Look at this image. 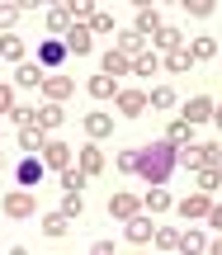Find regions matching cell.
I'll return each instance as SVG.
<instances>
[{
    "instance_id": "6da1fadb",
    "label": "cell",
    "mask_w": 222,
    "mask_h": 255,
    "mask_svg": "<svg viewBox=\"0 0 222 255\" xmlns=\"http://www.w3.org/2000/svg\"><path fill=\"white\" fill-rule=\"evenodd\" d=\"M175 161H180V146H170L166 137H161V142H151V146H142V151H137V175H142V180H151V189H156V184L170 180Z\"/></svg>"
},
{
    "instance_id": "7a4b0ae2",
    "label": "cell",
    "mask_w": 222,
    "mask_h": 255,
    "mask_svg": "<svg viewBox=\"0 0 222 255\" xmlns=\"http://www.w3.org/2000/svg\"><path fill=\"white\" fill-rule=\"evenodd\" d=\"M0 208H5V218H33V213H38V199L28 189H19V194H5Z\"/></svg>"
},
{
    "instance_id": "3957f363",
    "label": "cell",
    "mask_w": 222,
    "mask_h": 255,
    "mask_svg": "<svg viewBox=\"0 0 222 255\" xmlns=\"http://www.w3.org/2000/svg\"><path fill=\"white\" fill-rule=\"evenodd\" d=\"M71 95H76V81H71V76H47V81H43V100L47 104H66Z\"/></svg>"
},
{
    "instance_id": "277c9868",
    "label": "cell",
    "mask_w": 222,
    "mask_h": 255,
    "mask_svg": "<svg viewBox=\"0 0 222 255\" xmlns=\"http://www.w3.org/2000/svg\"><path fill=\"white\" fill-rule=\"evenodd\" d=\"M180 109H185V123L194 128V123H213V109H218V104L208 100V95H194V100H185Z\"/></svg>"
},
{
    "instance_id": "5b68a950",
    "label": "cell",
    "mask_w": 222,
    "mask_h": 255,
    "mask_svg": "<svg viewBox=\"0 0 222 255\" xmlns=\"http://www.w3.org/2000/svg\"><path fill=\"white\" fill-rule=\"evenodd\" d=\"M118 114L123 119H142V114H147V90H118Z\"/></svg>"
},
{
    "instance_id": "8992f818",
    "label": "cell",
    "mask_w": 222,
    "mask_h": 255,
    "mask_svg": "<svg viewBox=\"0 0 222 255\" xmlns=\"http://www.w3.org/2000/svg\"><path fill=\"white\" fill-rule=\"evenodd\" d=\"M113 47H118V52L128 57V62H137V57H147V52H151V47H147V38H142V33H132V28H123Z\"/></svg>"
},
{
    "instance_id": "52a82bcc",
    "label": "cell",
    "mask_w": 222,
    "mask_h": 255,
    "mask_svg": "<svg viewBox=\"0 0 222 255\" xmlns=\"http://www.w3.org/2000/svg\"><path fill=\"white\" fill-rule=\"evenodd\" d=\"M208 208H213L208 194H189V199L175 203V213H180V218H189V222H194V218H208Z\"/></svg>"
},
{
    "instance_id": "ba28073f",
    "label": "cell",
    "mask_w": 222,
    "mask_h": 255,
    "mask_svg": "<svg viewBox=\"0 0 222 255\" xmlns=\"http://www.w3.org/2000/svg\"><path fill=\"white\" fill-rule=\"evenodd\" d=\"M137 213H142V199H137V194H113V199H109V218H123V222H128V218H137Z\"/></svg>"
},
{
    "instance_id": "9c48e42d",
    "label": "cell",
    "mask_w": 222,
    "mask_h": 255,
    "mask_svg": "<svg viewBox=\"0 0 222 255\" xmlns=\"http://www.w3.org/2000/svg\"><path fill=\"white\" fill-rule=\"evenodd\" d=\"M62 43H66V52L85 57V52H90V47H95V33H90V28H85V24H71V33H66Z\"/></svg>"
},
{
    "instance_id": "30bf717a",
    "label": "cell",
    "mask_w": 222,
    "mask_h": 255,
    "mask_svg": "<svg viewBox=\"0 0 222 255\" xmlns=\"http://www.w3.org/2000/svg\"><path fill=\"white\" fill-rule=\"evenodd\" d=\"M156 47H161V52H180V47H185V33H180V28H166V24H161L156 28V38H151V52H156Z\"/></svg>"
},
{
    "instance_id": "8fae6325",
    "label": "cell",
    "mask_w": 222,
    "mask_h": 255,
    "mask_svg": "<svg viewBox=\"0 0 222 255\" xmlns=\"http://www.w3.org/2000/svg\"><path fill=\"white\" fill-rule=\"evenodd\" d=\"M43 81H47V76H43V66H38V62H24L14 71V85H19V90H43Z\"/></svg>"
},
{
    "instance_id": "7c38bea8",
    "label": "cell",
    "mask_w": 222,
    "mask_h": 255,
    "mask_svg": "<svg viewBox=\"0 0 222 255\" xmlns=\"http://www.w3.org/2000/svg\"><path fill=\"white\" fill-rule=\"evenodd\" d=\"M123 232H128L132 246H147V241L156 237V222H151V218H128V227H123Z\"/></svg>"
},
{
    "instance_id": "4fadbf2b",
    "label": "cell",
    "mask_w": 222,
    "mask_h": 255,
    "mask_svg": "<svg viewBox=\"0 0 222 255\" xmlns=\"http://www.w3.org/2000/svg\"><path fill=\"white\" fill-rule=\"evenodd\" d=\"M43 165H52V170L62 175L66 165H71V146H66V142H47L43 146Z\"/></svg>"
},
{
    "instance_id": "5bb4252c",
    "label": "cell",
    "mask_w": 222,
    "mask_h": 255,
    "mask_svg": "<svg viewBox=\"0 0 222 255\" xmlns=\"http://www.w3.org/2000/svg\"><path fill=\"white\" fill-rule=\"evenodd\" d=\"M47 33H52V38H66V33H71V9H66V5H52V9H47Z\"/></svg>"
},
{
    "instance_id": "9a60e30c",
    "label": "cell",
    "mask_w": 222,
    "mask_h": 255,
    "mask_svg": "<svg viewBox=\"0 0 222 255\" xmlns=\"http://www.w3.org/2000/svg\"><path fill=\"white\" fill-rule=\"evenodd\" d=\"M66 57H71V52H66V43H62V38H47V43L38 47V62H43V66H62Z\"/></svg>"
},
{
    "instance_id": "2e32d148",
    "label": "cell",
    "mask_w": 222,
    "mask_h": 255,
    "mask_svg": "<svg viewBox=\"0 0 222 255\" xmlns=\"http://www.w3.org/2000/svg\"><path fill=\"white\" fill-rule=\"evenodd\" d=\"M43 146H47L43 128H24V132H19V151H24V156H43Z\"/></svg>"
},
{
    "instance_id": "e0dca14e",
    "label": "cell",
    "mask_w": 222,
    "mask_h": 255,
    "mask_svg": "<svg viewBox=\"0 0 222 255\" xmlns=\"http://www.w3.org/2000/svg\"><path fill=\"white\" fill-rule=\"evenodd\" d=\"M85 90L95 95V100H118V81H113V76H90V85H85Z\"/></svg>"
},
{
    "instance_id": "ac0fdd59",
    "label": "cell",
    "mask_w": 222,
    "mask_h": 255,
    "mask_svg": "<svg viewBox=\"0 0 222 255\" xmlns=\"http://www.w3.org/2000/svg\"><path fill=\"white\" fill-rule=\"evenodd\" d=\"M100 66H104V76H113V81H118V76H128V71H132V62H128V57H123V52H118V47H109V52H104V62H100Z\"/></svg>"
},
{
    "instance_id": "d6986e66",
    "label": "cell",
    "mask_w": 222,
    "mask_h": 255,
    "mask_svg": "<svg viewBox=\"0 0 222 255\" xmlns=\"http://www.w3.org/2000/svg\"><path fill=\"white\" fill-rule=\"evenodd\" d=\"M62 123H66L62 104H38V128H43V132H52V128H62Z\"/></svg>"
},
{
    "instance_id": "ffe728a7",
    "label": "cell",
    "mask_w": 222,
    "mask_h": 255,
    "mask_svg": "<svg viewBox=\"0 0 222 255\" xmlns=\"http://www.w3.org/2000/svg\"><path fill=\"white\" fill-rule=\"evenodd\" d=\"M142 208H147V213H170V208H175V199L166 194V184H156V189H147V199H142Z\"/></svg>"
},
{
    "instance_id": "44dd1931",
    "label": "cell",
    "mask_w": 222,
    "mask_h": 255,
    "mask_svg": "<svg viewBox=\"0 0 222 255\" xmlns=\"http://www.w3.org/2000/svg\"><path fill=\"white\" fill-rule=\"evenodd\" d=\"M85 132H90L95 142H104V137H113V119L109 114H85Z\"/></svg>"
},
{
    "instance_id": "7402d4cb",
    "label": "cell",
    "mask_w": 222,
    "mask_h": 255,
    "mask_svg": "<svg viewBox=\"0 0 222 255\" xmlns=\"http://www.w3.org/2000/svg\"><path fill=\"white\" fill-rule=\"evenodd\" d=\"M208 251V237L199 227H189V232H180V255H204Z\"/></svg>"
},
{
    "instance_id": "603a6c76",
    "label": "cell",
    "mask_w": 222,
    "mask_h": 255,
    "mask_svg": "<svg viewBox=\"0 0 222 255\" xmlns=\"http://www.w3.org/2000/svg\"><path fill=\"white\" fill-rule=\"evenodd\" d=\"M0 62H24V38L19 33H0Z\"/></svg>"
},
{
    "instance_id": "cb8c5ba5",
    "label": "cell",
    "mask_w": 222,
    "mask_h": 255,
    "mask_svg": "<svg viewBox=\"0 0 222 255\" xmlns=\"http://www.w3.org/2000/svg\"><path fill=\"white\" fill-rule=\"evenodd\" d=\"M14 175H19V184H38L43 180V156H24Z\"/></svg>"
},
{
    "instance_id": "d4e9b609",
    "label": "cell",
    "mask_w": 222,
    "mask_h": 255,
    "mask_svg": "<svg viewBox=\"0 0 222 255\" xmlns=\"http://www.w3.org/2000/svg\"><path fill=\"white\" fill-rule=\"evenodd\" d=\"M85 180H90V175H85L81 165H66V170L57 175V184H62L66 194H81V189H85Z\"/></svg>"
},
{
    "instance_id": "484cf974",
    "label": "cell",
    "mask_w": 222,
    "mask_h": 255,
    "mask_svg": "<svg viewBox=\"0 0 222 255\" xmlns=\"http://www.w3.org/2000/svg\"><path fill=\"white\" fill-rule=\"evenodd\" d=\"M156 28H161V14L156 9H137V24H132V33H142L151 43V38H156Z\"/></svg>"
},
{
    "instance_id": "4316f807",
    "label": "cell",
    "mask_w": 222,
    "mask_h": 255,
    "mask_svg": "<svg viewBox=\"0 0 222 255\" xmlns=\"http://www.w3.org/2000/svg\"><path fill=\"white\" fill-rule=\"evenodd\" d=\"M76 165H81L85 175H100V170H104V151H100L95 142H90V146H81V161H76Z\"/></svg>"
},
{
    "instance_id": "83f0119b",
    "label": "cell",
    "mask_w": 222,
    "mask_h": 255,
    "mask_svg": "<svg viewBox=\"0 0 222 255\" xmlns=\"http://www.w3.org/2000/svg\"><path fill=\"white\" fill-rule=\"evenodd\" d=\"M194 180H199V194H208V199H213V194L222 189V175H218V165H204V170H199Z\"/></svg>"
},
{
    "instance_id": "f1b7e54d",
    "label": "cell",
    "mask_w": 222,
    "mask_h": 255,
    "mask_svg": "<svg viewBox=\"0 0 222 255\" xmlns=\"http://www.w3.org/2000/svg\"><path fill=\"white\" fill-rule=\"evenodd\" d=\"M166 142L170 146H189V142H194V128H189L185 119H175V123L166 128Z\"/></svg>"
},
{
    "instance_id": "f546056e",
    "label": "cell",
    "mask_w": 222,
    "mask_h": 255,
    "mask_svg": "<svg viewBox=\"0 0 222 255\" xmlns=\"http://www.w3.org/2000/svg\"><path fill=\"white\" fill-rule=\"evenodd\" d=\"M189 66H194V57H189V47H180V52L161 57V71H189Z\"/></svg>"
},
{
    "instance_id": "4dcf8cb0",
    "label": "cell",
    "mask_w": 222,
    "mask_h": 255,
    "mask_svg": "<svg viewBox=\"0 0 222 255\" xmlns=\"http://www.w3.org/2000/svg\"><path fill=\"white\" fill-rule=\"evenodd\" d=\"M38 227H43V237H66V227H71V218H62V213H47V218L38 222Z\"/></svg>"
},
{
    "instance_id": "1f68e13d",
    "label": "cell",
    "mask_w": 222,
    "mask_h": 255,
    "mask_svg": "<svg viewBox=\"0 0 222 255\" xmlns=\"http://www.w3.org/2000/svg\"><path fill=\"white\" fill-rule=\"evenodd\" d=\"M147 104H151V109H175L180 100H175V90H170V85H156V90L147 95Z\"/></svg>"
},
{
    "instance_id": "d6a6232c",
    "label": "cell",
    "mask_w": 222,
    "mask_h": 255,
    "mask_svg": "<svg viewBox=\"0 0 222 255\" xmlns=\"http://www.w3.org/2000/svg\"><path fill=\"white\" fill-rule=\"evenodd\" d=\"M189 57H194V62H208V57H218V38H194V43H189Z\"/></svg>"
},
{
    "instance_id": "836d02e7",
    "label": "cell",
    "mask_w": 222,
    "mask_h": 255,
    "mask_svg": "<svg viewBox=\"0 0 222 255\" xmlns=\"http://www.w3.org/2000/svg\"><path fill=\"white\" fill-rule=\"evenodd\" d=\"M156 71H161V57H156V52H147V57H137V62H132V76H142V81H151Z\"/></svg>"
},
{
    "instance_id": "e575fe53",
    "label": "cell",
    "mask_w": 222,
    "mask_h": 255,
    "mask_svg": "<svg viewBox=\"0 0 222 255\" xmlns=\"http://www.w3.org/2000/svg\"><path fill=\"white\" fill-rule=\"evenodd\" d=\"M66 9H71V24H85V28H90V19H95V5H90V0H71Z\"/></svg>"
},
{
    "instance_id": "d590c367",
    "label": "cell",
    "mask_w": 222,
    "mask_h": 255,
    "mask_svg": "<svg viewBox=\"0 0 222 255\" xmlns=\"http://www.w3.org/2000/svg\"><path fill=\"white\" fill-rule=\"evenodd\" d=\"M9 119H14L19 132H24V128H38V109H33V104H14V114H9Z\"/></svg>"
},
{
    "instance_id": "8d00e7d4",
    "label": "cell",
    "mask_w": 222,
    "mask_h": 255,
    "mask_svg": "<svg viewBox=\"0 0 222 255\" xmlns=\"http://www.w3.org/2000/svg\"><path fill=\"white\" fill-rule=\"evenodd\" d=\"M151 241H156L161 251H180V232L175 227H156V237H151Z\"/></svg>"
},
{
    "instance_id": "74e56055",
    "label": "cell",
    "mask_w": 222,
    "mask_h": 255,
    "mask_svg": "<svg viewBox=\"0 0 222 255\" xmlns=\"http://www.w3.org/2000/svg\"><path fill=\"white\" fill-rule=\"evenodd\" d=\"M57 213H62V218H81V213H85V199H81V194H66Z\"/></svg>"
},
{
    "instance_id": "f35d334b",
    "label": "cell",
    "mask_w": 222,
    "mask_h": 255,
    "mask_svg": "<svg viewBox=\"0 0 222 255\" xmlns=\"http://www.w3.org/2000/svg\"><path fill=\"white\" fill-rule=\"evenodd\" d=\"M90 33H113V14H109V9H95V19H90Z\"/></svg>"
},
{
    "instance_id": "ab89813d",
    "label": "cell",
    "mask_w": 222,
    "mask_h": 255,
    "mask_svg": "<svg viewBox=\"0 0 222 255\" xmlns=\"http://www.w3.org/2000/svg\"><path fill=\"white\" fill-rule=\"evenodd\" d=\"M185 14L189 19H208V14H213V5H208V0H185Z\"/></svg>"
},
{
    "instance_id": "60d3db41",
    "label": "cell",
    "mask_w": 222,
    "mask_h": 255,
    "mask_svg": "<svg viewBox=\"0 0 222 255\" xmlns=\"http://www.w3.org/2000/svg\"><path fill=\"white\" fill-rule=\"evenodd\" d=\"M14 114V85H0V119Z\"/></svg>"
},
{
    "instance_id": "b9f144b4",
    "label": "cell",
    "mask_w": 222,
    "mask_h": 255,
    "mask_svg": "<svg viewBox=\"0 0 222 255\" xmlns=\"http://www.w3.org/2000/svg\"><path fill=\"white\" fill-rule=\"evenodd\" d=\"M19 9H24V5H0V28H5V33H9V24L19 19Z\"/></svg>"
},
{
    "instance_id": "7bdbcfd3",
    "label": "cell",
    "mask_w": 222,
    "mask_h": 255,
    "mask_svg": "<svg viewBox=\"0 0 222 255\" xmlns=\"http://www.w3.org/2000/svg\"><path fill=\"white\" fill-rule=\"evenodd\" d=\"M118 170H128V175H137V151H118Z\"/></svg>"
},
{
    "instance_id": "ee69618b",
    "label": "cell",
    "mask_w": 222,
    "mask_h": 255,
    "mask_svg": "<svg viewBox=\"0 0 222 255\" xmlns=\"http://www.w3.org/2000/svg\"><path fill=\"white\" fill-rule=\"evenodd\" d=\"M208 227L222 232V203H213V208H208Z\"/></svg>"
},
{
    "instance_id": "f6af8a7d",
    "label": "cell",
    "mask_w": 222,
    "mask_h": 255,
    "mask_svg": "<svg viewBox=\"0 0 222 255\" xmlns=\"http://www.w3.org/2000/svg\"><path fill=\"white\" fill-rule=\"evenodd\" d=\"M90 255H113V246H109V241H95V246H90Z\"/></svg>"
},
{
    "instance_id": "bcb514c9",
    "label": "cell",
    "mask_w": 222,
    "mask_h": 255,
    "mask_svg": "<svg viewBox=\"0 0 222 255\" xmlns=\"http://www.w3.org/2000/svg\"><path fill=\"white\" fill-rule=\"evenodd\" d=\"M208 255H222V237H218V241H208Z\"/></svg>"
},
{
    "instance_id": "7dc6e473",
    "label": "cell",
    "mask_w": 222,
    "mask_h": 255,
    "mask_svg": "<svg viewBox=\"0 0 222 255\" xmlns=\"http://www.w3.org/2000/svg\"><path fill=\"white\" fill-rule=\"evenodd\" d=\"M213 123H218V128H222V109H213Z\"/></svg>"
},
{
    "instance_id": "c3c4849f",
    "label": "cell",
    "mask_w": 222,
    "mask_h": 255,
    "mask_svg": "<svg viewBox=\"0 0 222 255\" xmlns=\"http://www.w3.org/2000/svg\"><path fill=\"white\" fill-rule=\"evenodd\" d=\"M9 255H28V251H24V246H14V251H9Z\"/></svg>"
},
{
    "instance_id": "681fc988",
    "label": "cell",
    "mask_w": 222,
    "mask_h": 255,
    "mask_svg": "<svg viewBox=\"0 0 222 255\" xmlns=\"http://www.w3.org/2000/svg\"><path fill=\"white\" fill-rule=\"evenodd\" d=\"M0 175H5V151H0Z\"/></svg>"
},
{
    "instance_id": "f907efd6",
    "label": "cell",
    "mask_w": 222,
    "mask_h": 255,
    "mask_svg": "<svg viewBox=\"0 0 222 255\" xmlns=\"http://www.w3.org/2000/svg\"><path fill=\"white\" fill-rule=\"evenodd\" d=\"M218 175H222V161H218Z\"/></svg>"
},
{
    "instance_id": "816d5d0a",
    "label": "cell",
    "mask_w": 222,
    "mask_h": 255,
    "mask_svg": "<svg viewBox=\"0 0 222 255\" xmlns=\"http://www.w3.org/2000/svg\"><path fill=\"white\" fill-rule=\"evenodd\" d=\"M218 146H222V142H218Z\"/></svg>"
}]
</instances>
